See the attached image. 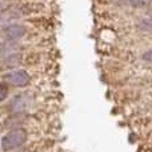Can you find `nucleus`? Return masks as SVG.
I'll use <instances>...</instances> for the list:
<instances>
[{
  "instance_id": "423d86ee",
  "label": "nucleus",
  "mask_w": 152,
  "mask_h": 152,
  "mask_svg": "<svg viewBox=\"0 0 152 152\" xmlns=\"http://www.w3.org/2000/svg\"><path fill=\"white\" fill-rule=\"evenodd\" d=\"M8 97V88L5 84L0 83V102H4Z\"/></svg>"
},
{
  "instance_id": "f257e3e1",
  "label": "nucleus",
  "mask_w": 152,
  "mask_h": 152,
  "mask_svg": "<svg viewBox=\"0 0 152 152\" xmlns=\"http://www.w3.org/2000/svg\"><path fill=\"white\" fill-rule=\"evenodd\" d=\"M27 132L23 128H16L10 131L5 136H3L1 140V150L4 152H10L13 150H18L26 143Z\"/></svg>"
},
{
  "instance_id": "7ed1b4c3",
  "label": "nucleus",
  "mask_w": 152,
  "mask_h": 152,
  "mask_svg": "<svg viewBox=\"0 0 152 152\" xmlns=\"http://www.w3.org/2000/svg\"><path fill=\"white\" fill-rule=\"evenodd\" d=\"M3 34H4L5 39L8 42H18L21 37H24V35L27 34V28L21 24H8L4 29H3Z\"/></svg>"
},
{
  "instance_id": "20e7f679",
  "label": "nucleus",
  "mask_w": 152,
  "mask_h": 152,
  "mask_svg": "<svg viewBox=\"0 0 152 152\" xmlns=\"http://www.w3.org/2000/svg\"><path fill=\"white\" fill-rule=\"evenodd\" d=\"M19 50V45L15 42L0 43V58H7V56L15 53Z\"/></svg>"
},
{
  "instance_id": "f03ea898",
  "label": "nucleus",
  "mask_w": 152,
  "mask_h": 152,
  "mask_svg": "<svg viewBox=\"0 0 152 152\" xmlns=\"http://www.w3.org/2000/svg\"><path fill=\"white\" fill-rule=\"evenodd\" d=\"M3 79L13 87H24L31 81V76H29V74L27 71H24V69L11 71L3 76Z\"/></svg>"
},
{
  "instance_id": "6e6552de",
  "label": "nucleus",
  "mask_w": 152,
  "mask_h": 152,
  "mask_svg": "<svg viewBox=\"0 0 152 152\" xmlns=\"http://www.w3.org/2000/svg\"><path fill=\"white\" fill-rule=\"evenodd\" d=\"M142 1H144V0H142Z\"/></svg>"
},
{
  "instance_id": "0eeeda50",
  "label": "nucleus",
  "mask_w": 152,
  "mask_h": 152,
  "mask_svg": "<svg viewBox=\"0 0 152 152\" xmlns=\"http://www.w3.org/2000/svg\"><path fill=\"white\" fill-rule=\"evenodd\" d=\"M150 55H151V51H148V52L145 53V58H144L147 61H150Z\"/></svg>"
},
{
  "instance_id": "39448f33",
  "label": "nucleus",
  "mask_w": 152,
  "mask_h": 152,
  "mask_svg": "<svg viewBox=\"0 0 152 152\" xmlns=\"http://www.w3.org/2000/svg\"><path fill=\"white\" fill-rule=\"evenodd\" d=\"M20 63H21V55L20 53H18V52L7 56V58H4V60H3V64H4L5 67H8V68L16 67V66H19Z\"/></svg>"
}]
</instances>
